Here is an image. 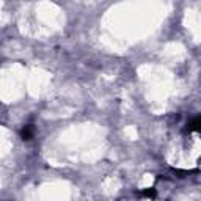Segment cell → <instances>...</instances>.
Listing matches in <instances>:
<instances>
[{"instance_id":"obj_1","label":"cell","mask_w":201,"mask_h":201,"mask_svg":"<svg viewBox=\"0 0 201 201\" xmlns=\"http://www.w3.org/2000/svg\"><path fill=\"white\" fill-rule=\"evenodd\" d=\"M22 137H24V140H30V137H32V127L27 126L24 130H22Z\"/></svg>"}]
</instances>
